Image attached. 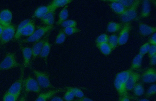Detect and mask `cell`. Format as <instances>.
<instances>
[{"mask_svg":"<svg viewBox=\"0 0 156 101\" xmlns=\"http://www.w3.org/2000/svg\"><path fill=\"white\" fill-rule=\"evenodd\" d=\"M50 101H65L63 99L59 96H55Z\"/></svg>","mask_w":156,"mask_h":101,"instance_id":"cell-46","label":"cell"},{"mask_svg":"<svg viewBox=\"0 0 156 101\" xmlns=\"http://www.w3.org/2000/svg\"><path fill=\"white\" fill-rule=\"evenodd\" d=\"M143 57V56L140 54L136 55L132 60L130 69L134 71L140 69L142 66Z\"/></svg>","mask_w":156,"mask_h":101,"instance_id":"cell-21","label":"cell"},{"mask_svg":"<svg viewBox=\"0 0 156 101\" xmlns=\"http://www.w3.org/2000/svg\"><path fill=\"white\" fill-rule=\"evenodd\" d=\"M149 58L156 55V45H150V49L148 52Z\"/></svg>","mask_w":156,"mask_h":101,"instance_id":"cell-41","label":"cell"},{"mask_svg":"<svg viewBox=\"0 0 156 101\" xmlns=\"http://www.w3.org/2000/svg\"><path fill=\"white\" fill-rule=\"evenodd\" d=\"M113 1L120 4L127 9H129L133 5L135 1L133 0H113Z\"/></svg>","mask_w":156,"mask_h":101,"instance_id":"cell-35","label":"cell"},{"mask_svg":"<svg viewBox=\"0 0 156 101\" xmlns=\"http://www.w3.org/2000/svg\"><path fill=\"white\" fill-rule=\"evenodd\" d=\"M140 78H141V76L139 73L132 71L127 81L126 84L127 91H128L132 90L135 86L140 80Z\"/></svg>","mask_w":156,"mask_h":101,"instance_id":"cell-12","label":"cell"},{"mask_svg":"<svg viewBox=\"0 0 156 101\" xmlns=\"http://www.w3.org/2000/svg\"><path fill=\"white\" fill-rule=\"evenodd\" d=\"M35 30V24L34 21L31 20L30 22L21 30L19 34V39L22 36L30 37L34 32Z\"/></svg>","mask_w":156,"mask_h":101,"instance_id":"cell-14","label":"cell"},{"mask_svg":"<svg viewBox=\"0 0 156 101\" xmlns=\"http://www.w3.org/2000/svg\"><path fill=\"white\" fill-rule=\"evenodd\" d=\"M33 71L40 87L44 88H54L51 83L49 76L48 73L39 71L36 69H33Z\"/></svg>","mask_w":156,"mask_h":101,"instance_id":"cell-6","label":"cell"},{"mask_svg":"<svg viewBox=\"0 0 156 101\" xmlns=\"http://www.w3.org/2000/svg\"><path fill=\"white\" fill-rule=\"evenodd\" d=\"M133 93L135 96H140L143 95L144 93V88L143 84L138 82L133 89Z\"/></svg>","mask_w":156,"mask_h":101,"instance_id":"cell-28","label":"cell"},{"mask_svg":"<svg viewBox=\"0 0 156 101\" xmlns=\"http://www.w3.org/2000/svg\"><path fill=\"white\" fill-rule=\"evenodd\" d=\"M61 25L64 28L68 27H76L77 23L76 21L73 20H67L61 23Z\"/></svg>","mask_w":156,"mask_h":101,"instance_id":"cell-36","label":"cell"},{"mask_svg":"<svg viewBox=\"0 0 156 101\" xmlns=\"http://www.w3.org/2000/svg\"><path fill=\"white\" fill-rule=\"evenodd\" d=\"M150 64L151 66H155L156 64V55L150 58Z\"/></svg>","mask_w":156,"mask_h":101,"instance_id":"cell-43","label":"cell"},{"mask_svg":"<svg viewBox=\"0 0 156 101\" xmlns=\"http://www.w3.org/2000/svg\"><path fill=\"white\" fill-rule=\"evenodd\" d=\"M18 98L15 95L6 92L3 97V101H17Z\"/></svg>","mask_w":156,"mask_h":101,"instance_id":"cell-38","label":"cell"},{"mask_svg":"<svg viewBox=\"0 0 156 101\" xmlns=\"http://www.w3.org/2000/svg\"><path fill=\"white\" fill-rule=\"evenodd\" d=\"M118 101H130L128 96H125L119 97Z\"/></svg>","mask_w":156,"mask_h":101,"instance_id":"cell-45","label":"cell"},{"mask_svg":"<svg viewBox=\"0 0 156 101\" xmlns=\"http://www.w3.org/2000/svg\"><path fill=\"white\" fill-rule=\"evenodd\" d=\"M142 81L146 83H153L156 81L155 69L150 68L146 70L141 76Z\"/></svg>","mask_w":156,"mask_h":101,"instance_id":"cell-11","label":"cell"},{"mask_svg":"<svg viewBox=\"0 0 156 101\" xmlns=\"http://www.w3.org/2000/svg\"><path fill=\"white\" fill-rule=\"evenodd\" d=\"M62 30L65 34L68 35L76 34L80 31L79 29L76 27L65 28Z\"/></svg>","mask_w":156,"mask_h":101,"instance_id":"cell-34","label":"cell"},{"mask_svg":"<svg viewBox=\"0 0 156 101\" xmlns=\"http://www.w3.org/2000/svg\"><path fill=\"white\" fill-rule=\"evenodd\" d=\"M151 13V5L150 2L147 0L143 1V7L140 17L142 18L148 17Z\"/></svg>","mask_w":156,"mask_h":101,"instance_id":"cell-22","label":"cell"},{"mask_svg":"<svg viewBox=\"0 0 156 101\" xmlns=\"http://www.w3.org/2000/svg\"><path fill=\"white\" fill-rule=\"evenodd\" d=\"M138 101H150L147 99H139Z\"/></svg>","mask_w":156,"mask_h":101,"instance_id":"cell-49","label":"cell"},{"mask_svg":"<svg viewBox=\"0 0 156 101\" xmlns=\"http://www.w3.org/2000/svg\"><path fill=\"white\" fill-rule=\"evenodd\" d=\"M49 12H50V10L48 5L46 6L40 7L35 11L34 16L35 17L37 18V19H41L42 18L44 17V15L47 14Z\"/></svg>","mask_w":156,"mask_h":101,"instance_id":"cell-25","label":"cell"},{"mask_svg":"<svg viewBox=\"0 0 156 101\" xmlns=\"http://www.w3.org/2000/svg\"><path fill=\"white\" fill-rule=\"evenodd\" d=\"M51 50V45L49 42L48 39L47 38L44 41L41 53L39 55V56L41 58H44V59L47 58L49 55Z\"/></svg>","mask_w":156,"mask_h":101,"instance_id":"cell-23","label":"cell"},{"mask_svg":"<svg viewBox=\"0 0 156 101\" xmlns=\"http://www.w3.org/2000/svg\"><path fill=\"white\" fill-rule=\"evenodd\" d=\"M74 101H94L92 99H90L88 97L86 96H83V97L80 98V99H78Z\"/></svg>","mask_w":156,"mask_h":101,"instance_id":"cell-44","label":"cell"},{"mask_svg":"<svg viewBox=\"0 0 156 101\" xmlns=\"http://www.w3.org/2000/svg\"><path fill=\"white\" fill-rule=\"evenodd\" d=\"M22 51L23 60V67L27 68L30 64V60L33 58L32 48L28 47H22Z\"/></svg>","mask_w":156,"mask_h":101,"instance_id":"cell-16","label":"cell"},{"mask_svg":"<svg viewBox=\"0 0 156 101\" xmlns=\"http://www.w3.org/2000/svg\"><path fill=\"white\" fill-rule=\"evenodd\" d=\"M140 2L141 1L139 0L135 1L133 5L127 9L126 12L123 15L120 16L121 20L122 23H130L131 22L136 19L137 16V9Z\"/></svg>","mask_w":156,"mask_h":101,"instance_id":"cell-4","label":"cell"},{"mask_svg":"<svg viewBox=\"0 0 156 101\" xmlns=\"http://www.w3.org/2000/svg\"><path fill=\"white\" fill-rule=\"evenodd\" d=\"M12 12L8 9H4L0 12V24L5 27L12 25Z\"/></svg>","mask_w":156,"mask_h":101,"instance_id":"cell-10","label":"cell"},{"mask_svg":"<svg viewBox=\"0 0 156 101\" xmlns=\"http://www.w3.org/2000/svg\"><path fill=\"white\" fill-rule=\"evenodd\" d=\"M55 12L53 11H50L48 12L40 19L42 22L46 26L53 25L55 19Z\"/></svg>","mask_w":156,"mask_h":101,"instance_id":"cell-20","label":"cell"},{"mask_svg":"<svg viewBox=\"0 0 156 101\" xmlns=\"http://www.w3.org/2000/svg\"><path fill=\"white\" fill-rule=\"evenodd\" d=\"M72 2V0H54L48 5L50 11L55 12L58 8L65 7Z\"/></svg>","mask_w":156,"mask_h":101,"instance_id":"cell-18","label":"cell"},{"mask_svg":"<svg viewBox=\"0 0 156 101\" xmlns=\"http://www.w3.org/2000/svg\"><path fill=\"white\" fill-rule=\"evenodd\" d=\"M132 27L131 23H124L118 36V45H123L127 42Z\"/></svg>","mask_w":156,"mask_h":101,"instance_id":"cell-9","label":"cell"},{"mask_svg":"<svg viewBox=\"0 0 156 101\" xmlns=\"http://www.w3.org/2000/svg\"><path fill=\"white\" fill-rule=\"evenodd\" d=\"M20 65L16 59L15 53L9 52L0 63V70H5L19 67Z\"/></svg>","mask_w":156,"mask_h":101,"instance_id":"cell-3","label":"cell"},{"mask_svg":"<svg viewBox=\"0 0 156 101\" xmlns=\"http://www.w3.org/2000/svg\"><path fill=\"white\" fill-rule=\"evenodd\" d=\"M123 25L122 23L110 22L107 27V31L110 33L118 32L122 30Z\"/></svg>","mask_w":156,"mask_h":101,"instance_id":"cell-24","label":"cell"},{"mask_svg":"<svg viewBox=\"0 0 156 101\" xmlns=\"http://www.w3.org/2000/svg\"><path fill=\"white\" fill-rule=\"evenodd\" d=\"M148 42L150 45H156V33L152 35L149 40Z\"/></svg>","mask_w":156,"mask_h":101,"instance_id":"cell-42","label":"cell"},{"mask_svg":"<svg viewBox=\"0 0 156 101\" xmlns=\"http://www.w3.org/2000/svg\"><path fill=\"white\" fill-rule=\"evenodd\" d=\"M75 97L72 91L69 90L67 89L64 95L63 99L64 101H73Z\"/></svg>","mask_w":156,"mask_h":101,"instance_id":"cell-40","label":"cell"},{"mask_svg":"<svg viewBox=\"0 0 156 101\" xmlns=\"http://www.w3.org/2000/svg\"><path fill=\"white\" fill-rule=\"evenodd\" d=\"M108 37L109 36L106 34H103L100 35L98 37L96 40L95 42L97 45L105 43H108Z\"/></svg>","mask_w":156,"mask_h":101,"instance_id":"cell-32","label":"cell"},{"mask_svg":"<svg viewBox=\"0 0 156 101\" xmlns=\"http://www.w3.org/2000/svg\"><path fill=\"white\" fill-rule=\"evenodd\" d=\"M23 88L24 89L25 95L30 92L39 93L41 91V87L37 80L30 76L24 79Z\"/></svg>","mask_w":156,"mask_h":101,"instance_id":"cell-5","label":"cell"},{"mask_svg":"<svg viewBox=\"0 0 156 101\" xmlns=\"http://www.w3.org/2000/svg\"><path fill=\"white\" fill-rule=\"evenodd\" d=\"M139 32L140 34L143 36H146L156 33L155 27L149 25L143 22L139 23Z\"/></svg>","mask_w":156,"mask_h":101,"instance_id":"cell-15","label":"cell"},{"mask_svg":"<svg viewBox=\"0 0 156 101\" xmlns=\"http://www.w3.org/2000/svg\"><path fill=\"white\" fill-rule=\"evenodd\" d=\"M66 39V34L62 30H60L58 35H57L55 43L57 44H61L65 42Z\"/></svg>","mask_w":156,"mask_h":101,"instance_id":"cell-33","label":"cell"},{"mask_svg":"<svg viewBox=\"0 0 156 101\" xmlns=\"http://www.w3.org/2000/svg\"><path fill=\"white\" fill-rule=\"evenodd\" d=\"M4 27L0 24V39H1V36L2 35Z\"/></svg>","mask_w":156,"mask_h":101,"instance_id":"cell-47","label":"cell"},{"mask_svg":"<svg viewBox=\"0 0 156 101\" xmlns=\"http://www.w3.org/2000/svg\"><path fill=\"white\" fill-rule=\"evenodd\" d=\"M66 89L69 90L74 95V96L78 99H80L84 96V94L81 89L76 87H67Z\"/></svg>","mask_w":156,"mask_h":101,"instance_id":"cell-31","label":"cell"},{"mask_svg":"<svg viewBox=\"0 0 156 101\" xmlns=\"http://www.w3.org/2000/svg\"><path fill=\"white\" fill-rule=\"evenodd\" d=\"M156 93V84H153L149 87L146 92L145 96L146 98L150 97L155 95Z\"/></svg>","mask_w":156,"mask_h":101,"instance_id":"cell-39","label":"cell"},{"mask_svg":"<svg viewBox=\"0 0 156 101\" xmlns=\"http://www.w3.org/2000/svg\"><path fill=\"white\" fill-rule=\"evenodd\" d=\"M30 20H30V19H26V20H23V21H22L20 23L17 29H16V33H15L14 37V40H18L19 39V36L21 30H22V29H23L26 25L28 23L30 22Z\"/></svg>","mask_w":156,"mask_h":101,"instance_id":"cell-30","label":"cell"},{"mask_svg":"<svg viewBox=\"0 0 156 101\" xmlns=\"http://www.w3.org/2000/svg\"><path fill=\"white\" fill-rule=\"evenodd\" d=\"M68 5L64 7L63 9L61 10L58 15V19L56 24L58 25H60L63 22L67 20L69 12L68 9Z\"/></svg>","mask_w":156,"mask_h":101,"instance_id":"cell-26","label":"cell"},{"mask_svg":"<svg viewBox=\"0 0 156 101\" xmlns=\"http://www.w3.org/2000/svg\"><path fill=\"white\" fill-rule=\"evenodd\" d=\"M53 27V25L40 26L35 30L31 36L26 39L22 40L21 42L23 43L37 42L41 39L46 34L51 31Z\"/></svg>","mask_w":156,"mask_h":101,"instance_id":"cell-2","label":"cell"},{"mask_svg":"<svg viewBox=\"0 0 156 101\" xmlns=\"http://www.w3.org/2000/svg\"><path fill=\"white\" fill-rule=\"evenodd\" d=\"M108 43L112 48V50L115 49L118 45V36L113 34L108 37Z\"/></svg>","mask_w":156,"mask_h":101,"instance_id":"cell-29","label":"cell"},{"mask_svg":"<svg viewBox=\"0 0 156 101\" xmlns=\"http://www.w3.org/2000/svg\"><path fill=\"white\" fill-rule=\"evenodd\" d=\"M132 70L129 69L118 73L115 76L114 86L119 97L128 96V91L126 88L127 81Z\"/></svg>","mask_w":156,"mask_h":101,"instance_id":"cell-1","label":"cell"},{"mask_svg":"<svg viewBox=\"0 0 156 101\" xmlns=\"http://www.w3.org/2000/svg\"><path fill=\"white\" fill-rule=\"evenodd\" d=\"M45 39V38L43 39L36 42L33 45V48H32L33 59H36L40 55Z\"/></svg>","mask_w":156,"mask_h":101,"instance_id":"cell-19","label":"cell"},{"mask_svg":"<svg viewBox=\"0 0 156 101\" xmlns=\"http://www.w3.org/2000/svg\"><path fill=\"white\" fill-rule=\"evenodd\" d=\"M24 68L22 67L21 74L18 80L11 85L6 92L11 93L19 97L20 95L23 88V76H24Z\"/></svg>","mask_w":156,"mask_h":101,"instance_id":"cell-7","label":"cell"},{"mask_svg":"<svg viewBox=\"0 0 156 101\" xmlns=\"http://www.w3.org/2000/svg\"><path fill=\"white\" fill-rule=\"evenodd\" d=\"M26 95H25L22 96L18 101H27V100H26Z\"/></svg>","mask_w":156,"mask_h":101,"instance_id":"cell-48","label":"cell"},{"mask_svg":"<svg viewBox=\"0 0 156 101\" xmlns=\"http://www.w3.org/2000/svg\"><path fill=\"white\" fill-rule=\"evenodd\" d=\"M97 46L99 49L101 53L105 56L109 55L113 51L112 48L108 43L100 44V45H97Z\"/></svg>","mask_w":156,"mask_h":101,"instance_id":"cell-27","label":"cell"},{"mask_svg":"<svg viewBox=\"0 0 156 101\" xmlns=\"http://www.w3.org/2000/svg\"><path fill=\"white\" fill-rule=\"evenodd\" d=\"M104 1L110 2L109 5L111 9L115 13L120 16L123 15L127 9L120 4L115 2L113 0H106Z\"/></svg>","mask_w":156,"mask_h":101,"instance_id":"cell-17","label":"cell"},{"mask_svg":"<svg viewBox=\"0 0 156 101\" xmlns=\"http://www.w3.org/2000/svg\"><path fill=\"white\" fill-rule=\"evenodd\" d=\"M65 90L63 88H59L46 91V92L42 93L36 99L35 101H48L49 99L53 97V96L56 94L62 92Z\"/></svg>","mask_w":156,"mask_h":101,"instance_id":"cell-13","label":"cell"},{"mask_svg":"<svg viewBox=\"0 0 156 101\" xmlns=\"http://www.w3.org/2000/svg\"><path fill=\"white\" fill-rule=\"evenodd\" d=\"M150 44L148 42H146L142 45L139 49V54L144 56L146 54L148 53L150 46Z\"/></svg>","mask_w":156,"mask_h":101,"instance_id":"cell-37","label":"cell"},{"mask_svg":"<svg viewBox=\"0 0 156 101\" xmlns=\"http://www.w3.org/2000/svg\"><path fill=\"white\" fill-rule=\"evenodd\" d=\"M16 29L13 25L4 27L3 31L0 39V43L2 45L7 43L14 38Z\"/></svg>","mask_w":156,"mask_h":101,"instance_id":"cell-8","label":"cell"}]
</instances>
